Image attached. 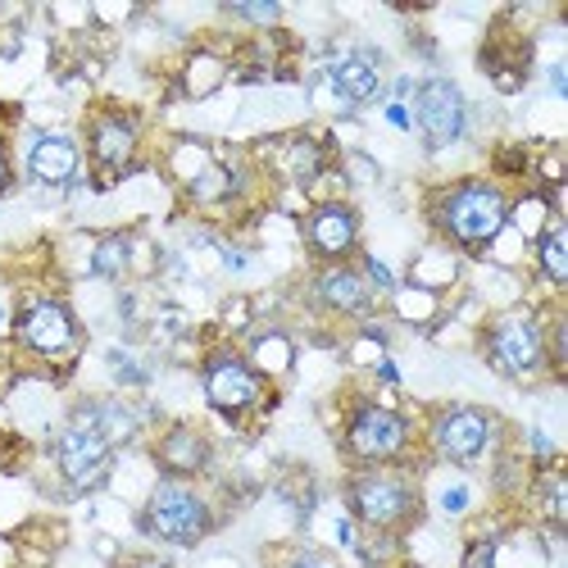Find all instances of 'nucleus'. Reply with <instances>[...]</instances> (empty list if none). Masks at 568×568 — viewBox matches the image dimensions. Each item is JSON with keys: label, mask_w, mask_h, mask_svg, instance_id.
I'll use <instances>...</instances> for the list:
<instances>
[{"label": "nucleus", "mask_w": 568, "mask_h": 568, "mask_svg": "<svg viewBox=\"0 0 568 568\" xmlns=\"http://www.w3.org/2000/svg\"><path fill=\"white\" fill-rule=\"evenodd\" d=\"M532 450H537V459H555V446L546 433H532Z\"/></svg>", "instance_id": "nucleus-33"}, {"label": "nucleus", "mask_w": 568, "mask_h": 568, "mask_svg": "<svg viewBox=\"0 0 568 568\" xmlns=\"http://www.w3.org/2000/svg\"><path fill=\"white\" fill-rule=\"evenodd\" d=\"M500 433V423L478 405H450L433 423V450L446 464H478Z\"/></svg>", "instance_id": "nucleus-9"}, {"label": "nucleus", "mask_w": 568, "mask_h": 568, "mask_svg": "<svg viewBox=\"0 0 568 568\" xmlns=\"http://www.w3.org/2000/svg\"><path fill=\"white\" fill-rule=\"evenodd\" d=\"M310 292L327 314H342V318H364L377 305L373 287L364 282V273L355 264H323L310 282Z\"/></svg>", "instance_id": "nucleus-14"}, {"label": "nucleus", "mask_w": 568, "mask_h": 568, "mask_svg": "<svg viewBox=\"0 0 568 568\" xmlns=\"http://www.w3.org/2000/svg\"><path fill=\"white\" fill-rule=\"evenodd\" d=\"M186 196H192V205H219V201H232L236 196V178L227 164L210 160L192 182H186Z\"/></svg>", "instance_id": "nucleus-19"}, {"label": "nucleus", "mask_w": 568, "mask_h": 568, "mask_svg": "<svg viewBox=\"0 0 568 568\" xmlns=\"http://www.w3.org/2000/svg\"><path fill=\"white\" fill-rule=\"evenodd\" d=\"M509 223L528 236V242H537V236L555 223V201L546 192H532L524 201H509Z\"/></svg>", "instance_id": "nucleus-21"}, {"label": "nucleus", "mask_w": 568, "mask_h": 568, "mask_svg": "<svg viewBox=\"0 0 568 568\" xmlns=\"http://www.w3.org/2000/svg\"><path fill=\"white\" fill-rule=\"evenodd\" d=\"M323 78L333 87L342 110H359V105L383 97V55L368 51V45H351V51L327 60Z\"/></svg>", "instance_id": "nucleus-13"}, {"label": "nucleus", "mask_w": 568, "mask_h": 568, "mask_svg": "<svg viewBox=\"0 0 568 568\" xmlns=\"http://www.w3.org/2000/svg\"><path fill=\"white\" fill-rule=\"evenodd\" d=\"M155 459H160V468H164V478L192 483V478H201V473L210 468V442H205L196 428L178 423V428H169V433L155 442Z\"/></svg>", "instance_id": "nucleus-16"}, {"label": "nucleus", "mask_w": 568, "mask_h": 568, "mask_svg": "<svg viewBox=\"0 0 568 568\" xmlns=\"http://www.w3.org/2000/svg\"><path fill=\"white\" fill-rule=\"evenodd\" d=\"M305 246L323 264H346L359 246V214L346 201H318L305 214Z\"/></svg>", "instance_id": "nucleus-12"}, {"label": "nucleus", "mask_w": 568, "mask_h": 568, "mask_svg": "<svg viewBox=\"0 0 568 568\" xmlns=\"http://www.w3.org/2000/svg\"><path fill=\"white\" fill-rule=\"evenodd\" d=\"M227 78V64L214 55V51H196L192 60H186V97H210V91Z\"/></svg>", "instance_id": "nucleus-22"}, {"label": "nucleus", "mask_w": 568, "mask_h": 568, "mask_svg": "<svg viewBox=\"0 0 568 568\" xmlns=\"http://www.w3.org/2000/svg\"><path fill=\"white\" fill-rule=\"evenodd\" d=\"M564 505H568V487H564L559 473H550L546 478V518L555 528H564Z\"/></svg>", "instance_id": "nucleus-26"}, {"label": "nucleus", "mask_w": 568, "mask_h": 568, "mask_svg": "<svg viewBox=\"0 0 568 568\" xmlns=\"http://www.w3.org/2000/svg\"><path fill=\"white\" fill-rule=\"evenodd\" d=\"M287 568H333V564H327V559H318V555H296Z\"/></svg>", "instance_id": "nucleus-34"}, {"label": "nucleus", "mask_w": 568, "mask_h": 568, "mask_svg": "<svg viewBox=\"0 0 568 568\" xmlns=\"http://www.w3.org/2000/svg\"><path fill=\"white\" fill-rule=\"evenodd\" d=\"M110 364H114V377H119L123 387H141V383H146V368H141L128 351H110Z\"/></svg>", "instance_id": "nucleus-28"}, {"label": "nucleus", "mask_w": 568, "mask_h": 568, "mask_svg": "<svg viewBox=\"0 0 568 568\" xmlns=\"http://www.w3.org/2000/svg\"><path fill=\"white\" fill-rule=\"evenodd\" d=\"M346 455L368 464V468H383V464H396L409 455V442H414V428L409 418L392 405H377V400H359L346 418Z\"/></svg>", "instance_id": "nucleus-6"}, {"label": "nucleus", "mask_w": 568, "mask_h": 568, "mask_svg": "<svg viewBox=\"0 0 568 568\" xmlns=\"http://www.w3.org/2000/svg\"><path fill=\"white\" fill-rule=\"evenodd\" d=\"M373 373L383 377V383H392V387L400 383V368H396V359H392V355H383V359H377V368H373Z\"/></svg>", "instance_id": "nucleus-31"}, {"label": "nucleus", "mask_w": 568, "mask_h": 568, "mask_svg": "<svg viewBox=\"0 0 568 568\" xmlns=\"http://www.w3.org/2000/svg\"><path fill=\"white\" fill-rule=\"evenodd\" d=\"M114 450L119 446L101 433V423L91 418V405L82 400L55 437V468L73 491H97L114 468Z\"/></svg>", "instance_id": "nucleus-5"}, {"label": "nucleus", "mask_w": 568, "mask_h": 568, "mask_svg": "<svg viewBox=\"0 0 568 568\" xmlns=\"http://www.w3.org/2000/svg\"><path fill=\"white\" fill-rule=\"evenodd\" d=\"M433 223L459 251H487L496 236L509 227V196L500 182L487 178H464L450 182L433 201Z\"/></svg>", "instance_id": "nucleus-1"}, {"label": "nucleus", "mask_w": 568, "mask_h": 568, "mask_svg": "<svg viewBox=\"0 0 568 568\" xmlns=\"http://www.w3.org/2000/svg\"><path fill=\"white\" fill-rule=\"evenodd\" d=\"M483 355L509 383H532V377H541L550 368L546 323L532 310H509V314L491 318L487 337H483Z\"/></svg>", "instance_id": "nucleus-4"}, {"label": "nucleus", "mask_w": 568, "mask_h": 568, "mask_svg": "<svg viewBox=\"0 0 568 568\" xmlns=\"http://www.w3.org/2000/svg\"><path fill=\"white\" fill-rule=\"evenodd\" d=\"M364 282H368V287H373V296H392L396 287H400V282H396V273L383 264V260H377V255H364Z\"/></svg>", "instance_id": "nucleus-25"}, {"label": "nucleus", "mask_w": 568, "mask_h": 568, "mask_svg": "<svg viewBox=\"0 0 568 568\" xmlns=\"http://www.w3.org/2000/svg\"><path fill=\"white\" fill-rule=\"evenodd\" d=\"M387 123H392V128H400V132H409V105L387 101Z\"/></svg>", "instance_id": "nucleus-30"}, {"label": "nucleus", "mask_w": 568, "mask_h": 568, "mask_svg": "<svg viewBox=\"0 0 568 568\" xmlns=\"http://www.w3.org/2000/svg\"><path fill=\"white\" fill-rule=\"evenodd\" d=\"M292 359H296V346H292L287 333H260V337L251 342V355H246V364H251L260 377H282V373L292 368Z\"/></svg>", "instance_id": "nucleus-17"}, {"label": "nucleus", "mask_w": 568, "mask_h": 568, "mask_svg": "<svg viewBox=\"0 0 568 568\" xmlns=\"http://www.w3.org/2000/svg\"><path fill=\"white\" fill-rule=\"evenodd\" d=\"M0 318H6V310H0Z\"/></svg>", "instance_id": "nucleus-37"}, {"label": "nucleus", "mask_w": 568, "mask_h": 568, "mask_svg": "<svg viewBox=\"0 0 568 568\" xmlns=\"http://www.w3.org/2000/svg\"><path fill=\"white\" fill-rule=\"evenodd\" d=\"M409 128H418L423 146L428 151H446L455 141H464L468 132V97L459 91V82L450 78H423L409 97Z\"/></svg>", "instance_id": "nucleus-7"}, {"label": "nucleus", "mask_w": 568, "mask_h": 568, "mask_svg": "<svg viewBox=\"0 0 568 568\" xmlns=\"http://www.w3.org/2000/svg\"><path fill=\"white\" fill-rule=\"evenodd\" d=\"M392 310H396L405 323H433L437 310H442V301H437L433 287H396V292H392Z\"/></svg>", "instance_id": "nucleus-23"}, {"label": "nucleus", "mask_w": 568, "mask_h": 568, "mask_svg": "<svg viewBox=\"0 0 568 568\" xmlns=\"http://www.w3.org/2000/svg\"><path fill=\"white\" fill-rule=\"evenodd\" d=\"M128 264H132V236L128 232H110V236H101V242L91 246V264L87 268L97 277H123Z\"/></svg>", "instance_id": "nucleus-20"}, {"label": "nucleus", "mask_w": 568, "mask_h": 568, "mask_svg": "<svg viewBox=\"0 0 568 568\" xmlns=\"http://www.w3.org/2000/svg\"><path fill=\"white\" fill-rule=\"evenodd\" d=\"M468 500H473V491H468L464 483H455V487H446V491H442V500H437V505H442V514L459 518V514L468 509Z\"/></svg>", "instance_id": "nucleus-29"}, {"label": "nucleus", "mask_w": 568, "mask_h": 568, "mask_svg": "<svg viewBox=\"0 0 568 568\" xmlns=\"http://www.w3.org/2000/svg\"><path fill=\"white\" fill-rule=\"evenodd\" d=\"M82 169V146L69 132H37L28 146V173L41 186H69Z\"/></svg>", "instance_id": "nucleus-15"}, {"label": "nucleus", "mask_w": 568, "mask_h": 568, "mask_svg": "<svg viewBox=\"0 0 568 568\" xmlns=\"http://www.w3.org/2000/svg\"><path fill=\"white\" fill-rule=\"evenodd\" d=\"M287 169H292L296 182H314L323 173V146L310 136H292L287 141Z\"/></svg>", "instance_id": "nucleus-24"}, {"label": "nucleus", "mask_w": 568, "mask_h": 568, "mask_svg": "<svg viewBox=\"0 0 568 568\" xmlns=\"http://www.w3.org/2000/svg\"><path fill=\"white\" fill-rule=\"evenodd\" d=\"M346 505L368 532H400L418 518V487L400 468H364L346 483Z\"/></svg>", "instance_id": "nucleus-2"}, {"label": "nucleus", "mask_w": 568, "mask_h": 568, "mask_svg": "<svg viewBox=\"0 0 568 568\" xmlns=\"http://www.w3.org/2000/svg\"><path fill=\"white\" fill-rule=\"evenodd\" d=\"M14 333H19V346L41 355V359H64L78 351V318L69 314L64 301H51V296L28 301L19 310Z\"/></svg>", "instance_id": "nucleus-10"}, {"label": "nucleus", "mask_w": 568, "mask_h": 568, "mask_svg": "<svg viewBox=\"0 0 568 568\" xmlns=\"http://www.w3.org/2000/svg\"><path fill=\"white\" fill-rule=\"evenodd\" d=\"M227 14L242 23H255V28H273L282 19V6H227Z\"/></svg>", "instance_id": "nucleus-27"}, {"label": "nucleus", "mask_w": 568, "mask_h": 568, "mask_svg": "<svg viewBox=\"0 0 568 568\" xmlns=\"http://www.w3.org/2000/svg\"><path fill=\"white\" fill-rule=\"evenodd\" d=\"M141 532L164 546H201L214 532V505L192 483L164 478L141 509Z\"/></svg>", "instance_id": "nucleus-3"}, {"label": "nucleus", "mask_w": 568, "mask_h": 568, "mask_svg": "<svg viewBox=\"0 0 568 568\" xmlns=\"http://www.w3.org/2000/svg\"><path fill=\"white\" fill-rule=\"evenodd\" d=\"M550 91H555L559 101L568 97V78H564V64H550Z\"/></svg>", "instance_id": "nucleus-32"}, {"label": "nucleus", "mask_w": 568, "mask_h": 568, "mask_svg": "<svg viewBox=\"0 0 568 568\" xmlns=\"http://www.w3.org/2000/svg\"><path fill=\"white\" fill-rule=\"evenodd\" d=\"M128 568H164V564H155V559H136V564H128Z\"/></svg>", "instance_id": "nucleus-36"}, {"label": "nucleus", "mask_w": 568, "mask_h": 568, "mask_svg": "<svg viewBox=\"0 0 568 568\" xmlns=\"http://www.w3.org/2000/svg\"><path fill=\"white\" fill-rule=\"evenodd\" d=\"M10 178H14V169H10V155H6V146H0V192L10 186Z\"/></svg>", "instance_id": "nucleus-35"}, {"label": "nucleus", "mask_w": 568, "mask_h": 568, "mask_svg": "<svg viewBox=\"0 0 568 568\" xmlns=\"http://www.w3.org/2000/svg\"><path fill=\"white\" fill-rule=\"evenodd\" d=\"M537 268H541V277L550 282V287H564L568 282V232H564L559 219L537 236Z\"/></svg>", "instance_id": "nucleus-18"}, {"label": "nucleus", "mask_w": 568, "mask_h": 568, "mask_svg": "<svg viewBox=\"0 0 568 568\" xmlns=\"http://www.w3.org/2000/svg\"><path fill=\"white\" fill-rule=\"evenodd\" d=\"M87 151H91V164H97L101 182H119L132 164H136V151H141V123L123 110H101L87 128Z\"/></svg>", "instance_id": "nucleus-11"}, {"label": "nucleus", "mask_w": 568, "mask_h": 568, "mask_svg": "<svg viewBox=\"0 0 568 568\" xmlns=\"http://www.w3.org/2000/svg\"><path fill=\"white\" fill-rule=\"evenodd\" d=\"M201 383H205V400L227 418H242L264 405V377L236 351H214L201 368Z\"/></svg>", "instance_id": "nucleus-8"}]
</instances>
